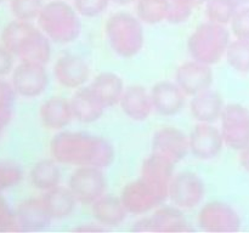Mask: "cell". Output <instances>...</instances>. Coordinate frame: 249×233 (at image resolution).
<instances>
[{
  "instance_id": "10",
  "label": "cell",
  "mask_w": 249,
  "mask_h": 233,
  "mask_svg": "<svg viewBox=\"0 0 249 233\" xmlns=\"http://www.w3.org/2000/svg\"><path fill=\"white\" fill-rule=\"evenodd\" d=\"M49 84L48 72L44 63L22 61L14 70L12 86L22 97H36L45 91Z\"/></svg>"
},
{
  "instance_id": "15",
  "label": "cell",
  "mask_w": 249,
  "mask_h": 233,
  "mask_svg": "<svg viewBox=\"0 0 249 233\" xmlns=\"http://www.w3.org/2000/svg\"><path fill=\"white\" fill-rule=\"evenodd\" d=\"M174 165L172 160L158 153L148 155L141 166V177L155 187L163 198H169V184L174 176Z\"/></svg>"
},
{
  "instance_id": "45",
  "label": "cell",
  "mask_w": 249,
  "mask_h": 233,
  "mask_svg": "<svg viewBox=\"0 0 249 233\" xmlns=\"http://www.w3.org/2000/svg\"><path fill=\"white\" fill-rule=\"evenodd\" d=\"M231 1H232L237 7H241V6H246V5L249 2V0H231Z\"/></svg>"
},
{
  "instance_id": "13",
  "label": "cell",
  "mask_w": 249,
  "mask_h": 233,
  "mask_svg": "<svg viewBox=\"0 0 249 233\" xmlns=\"http://www.w3.org/2000/svg\"><path fill=\"white\" fill-rule=\"evenodd\" d=\"M213 69L211 66L192 60L179 66L175 73V83L187 96H195L213 84Z\"/></svg>"
},
{
  "instance_id": "7",
  "label": "cell",
  "mask_w": 249,
  "mask_h": 233,
  "mask_svg": "<svg viewBox=\"0 0 249 233\" xmlns=\"http://www.w3.org/2000/svg\"><path fill=\"white\" fill-rule=\"evenodd\" d=\"M224 142L241 150L249 145V109L240 103L225 104L220 116Z\"/></svg>"
},
{
  "instance_id": "26",
  "label": "cell",
  "mask_w": 249,
  "mask_h": 233,
  "mask_svg": "<svg viewBox=\"0 0 249 233\" xmlns=\"http://www.w3.org/2000/svg\"><path fill=\"white\" fill-rule=\"evenodd\" d=\"M155 232L162 233H189L194 228L184 216L181 209L178 206H163L157 209L152 216Z\"/></svg>"
},
{
  "instance_id": "16",
  "label": "cell",
  "mask_w": 249,
  "mask_h": 233,
  "mask_svg": "<svg viewBox=\"0 0 249 233\" xmlns=\"http://www.w3.org/2000/svg\"><path fill=\"white\" fill-rule=\"evenodd\" d=\"M152 107L158 114L172 116L179 113L185 106L186 95L177 83L160 82L150 91Z\"/></svg>"
},
{
  "instance_id": "12",
  "label": "cell",
  "mask_w": 249,
  "mask_h": 233,
  "mask_svg": "<svg viewBox=\"0 0 249 233\" xmlns=\"http://www.w3.org/2000/svg\"><path fill=\"white\" fill-rule=\"evenodd\" d=\"M224 145L221 130L213 124L199 123L190 133V152L197 159H213L221 152Z\"/></svg>"
},
{
  "instance_id": "35",
  "label": "cell",
  "mask_w": 249,
  "mask_h": 233,
  "mask_svg": "<svg viewBox=\"0 0 249 233\" xmlns=\"http://www.w3.org/2000/svg\"><path fill=\"white\" fill-rule=\"evenodd\" d=\"M194 7L184 2L169 1V9L167 14V21L173 24H179L186 22L191 16Z\"/></svg>"
},
{
  "instance_id": "46",
  "label": "cell",
  "mask_w": 249,
  "mask_h": 233,
  "mask_svg": "<svg viewBox=\"0 0 249 233\" xmlns=\"http://www.w3.org/2000/svg\"><path fill=\"white\" fill-rule=\"evenodd\" d=\"M0 1H1V0H0Z\"/></svg>"
},
{
  "instance_id": "24",
  "label": "cell",
  "mask_w": 249,
  "mask_h": 233,
  "mask_svg": "<svg viewBox=\"0 0 249 233\" xmlns=\"http://www.w3.org/2000/svg\"><path fill=\"white\" fill-rule=\"evenodd\" d=\"M41 199L50 217L55 220L68 217L74 211L78 203L70 187L62 186H56L45 191Z\"/></svg>"
},
{
  "instance_id": "30",
  "label": "cell",
  "mask_w": 249,
  "mask_h": 233,
  "mask_svg": "<svg viewBox=\"0 0 249 233\" xmlns=\"http://www.w3.org/2000/svg\"><path fill=\"white\" fill-rule=\"evenodd\" d=\"M238 7L231 0H208L206 2V15L208 21L218 24L231 23Z\"/></svg>"
},
{
  "instance_id": "25",
  "label": "cell",
  "mask_w": 249,
  "mask_h": 233,
  "mask_svg": "<svg viewBox=\"0 0 249 233\" xmlns=\"http://www.w3.org/2000/svg\"><path fill=\"white\" fill-rule=\"evenodd\" d=\"M90 87L105 108L118 104L124 92V83L122 78L111 72H105L97 75L92 80Z\"/></svg>"
},
{
  "instance_id": "17",
  "label": "cell",
  "mask_w": 249,
  "mask_h": 233,
  "mask_svg": "<svg viewBox=\"0 0 249 233\" xmlns=\"http://www.w3.org/2000/svg\"><path fill=\"white\" fill-rule=\"evenodd\" d=\"M53 75L58 84L68 89H79L89 79L88 63L77 55H63L53 66Z\"/></svg>"
},
{
  "instance_id": "32",
  "label": "cell",
  "mask_w": 249,
  "mask_h": 233,
  "mask_svg": "<svg viewBox=\"0 0 249 233\" xmlns=\"http://www.w3.org/2000/svg\"><path fill=\"white\" fill-rule=\"evenodd\" d=\"M23 177L22 170L16 163L0 160V192L16 186Z\"/></svg>"
},
{
  "instance_id": "19",
  "label": "cell",
  "mask_w": 249,
  "mask_h": 233,
  "mask_svg": "<svg viewBox=\"0 0 249 233\" xmlns=\"http://www.w3.org/2000/svg\"><path fill=\"white\" fill-rule=\"evenodd\" d=\"M224 99L218 91L207 89L192 96L190 102V112L194 119L199 123H215L220 119L224 111Z\"/></svg>"
},
{
  "instance_id": "44",
  "label": "cell",
  "mask_w": 249,
  "mask_h": 233,
  "mask_svg": "<svg viewBox=\"0 0 249 233\" xmlns=\"http://www.w3.org/2000/svg\"><path fill=\"white\" fill-rule=\"evenodd\" d=\"M111 1H113L117 5H129L131 2L136 1V0H111Z\"/></svg>"
},
{
  "instance_id": "22",
  "label": "cell",
  "mask_w": 249,
  "mask_h": 233,
  "mask_svg": "<svg viewBox=\"0 0 249 233\" xmlns=\"http://www.w3.org/2000/svg\"><path fill=\"white\" fill-rule=\"evenodd\" d=\"M41 123L50 130H61L66 128L73 119L70 101L60 96L46 100L39 109Z\"/></svg>"
},
{
  "instance_id": "5",
  "label": "cell",
  "mask_w": 249,
  "mask_h": 233,
  "mask_svg": "<svg viewBox=\"0 0 249 233\" xmlns=\"http://www.w3.org/2000/svg\"><path fill=\"white\" fill-rule=\"evenodd\" d=\"M230 44V32L224 24L204 22L199 24L187 40V50L192 60L206 65H216L226 55Z\"/></svg>"
},
{
  "instance_id": "40",
  "label": "cell",
  "mask_w": 249,
  "mask_h": 233,
  "mask_svg": "<svg viewBox=\"0 0 249 233\" xmlns=\"http://www.w3.org/2000/svg\"><path fill=\"white\" fill-rule=\"evenodd\" d=\"M74 232L80 233H96V232H105L106 228L101 223H80L79 226L74 228Z\"/></svg>"
},
{
  "instance_id": "8",
  "label": "cell",
  "mask_w": 249,
  "mask_h": 233,
  "mask_svg": "<svg viewBox=\"0 0 249 233\" xmlns=\"http://www.w3.org/2000/svg\"><path fill=\"white\" fill-rule=\"evenodd\" d=\"M198 225L206 232L232 233L240 231L242 221L237 211L223 201H209L198 213Z\"/></svg>"
},
{
  "instance_id": "34",
  "label": "cell",
  "mask_w": 249,
  "mask_h": 233,
  "mask_svg": "<svg viewBox=\"0 0 249 233\" xmlns=\"http://www.w3.org/2000/svg\"><path fill=\"white\" fill-rule=\"evenodd\" d=\"M111 0H73V7L84 17H96L106 11Z\"/></svg>"
},
{
  "instance_id": "1",
  "label": "cell",
  "mask_w": 249,
  "mask_h": 233,
  "mask_svg": "<svg viewBox=\"0 0 249 233\" xmlns=\"http://www.w3.org/2000/svg\"><path fill=\"white\" fill-rule=\"evenodd\" d=\"M50 152L60 164L100 169L108 167L116 158L113 146L107 140L75 131H62L53 136L50 142Z\"/></svg>"
},
{
  "instance_id": "4",
  "label": "cell",
  "mask_w": 249,
  "mask_h": 233,
  "mask_svg": "<svg viewBox=\"0 0 249 233\" xmlns=\"http://www.w3.org/2000/svg\"><path fill=\"white\" fill-rule=\"evenodd\" d=\"M105 33L112 50L121 57H134L143 48L145 33L142 22L128 12L112 15L106 22Z\"/></svg>"
},
{
  "instance_id": "20",
  "label": "cell",
  "mask_w": 249,
  "mask_h": 233,
  "mask_svg": "<svg viewBox=\"0 0 249 233\" xmlns=\"http://www.w3.org/2000/svg\"><path fill=\"white\" fill-rule=\"evenodd\" d=\"M119 104L123 113L135 121L146 120L153 109L150 92L141 85L125 87Z\"/></svg>"
},
{
  "instance_id": "29",
  "label": "cell",
  "mask_w": 249,
  "mask_h": 233,
  "mask_svg": "<svg viewBox=\"0 0 249 233\" xmlns=\"http://www.w3.org/2000/svg\"><path fill=\"white\" fill-rule=\"evenodd\" d=\"M225 57L231 68L240 73H249V40L230 41Z\"/></svg>"
},
{
  "instance_id": "23",
  "label": "cell",
  "mask_w": 249,
  "mask_h": 233,
  "mask_svg": "<svg viewBox=\"0 0 249 233\" xmlns=\"http://www.w3.org/2000/svg\"><path fill=\"white\" fill-rule=\"evenodd\" d=\"M91 213L96 222L102 226H118L126 218L128 211L123 205L121 197L104 194L91 204Z\"/></svg>"
},
{
  "instance_id": "6",
  "label": "cell",
  "mask_w": 249,
  "mask_h": 233,
  "mask_svg": "<svg viewBox=\"0 0 249 233\" xmlns=\"http://www.w3.org/2000/svg\"><path fill=\"white\" fill-rule=\"evenodd\" d=\"M68 187L78 203L90 205L106 194L107 179L100 167L78 166L71 175Z\"/></svg>"
},
{
  "instance_id": "11",
  "label": "cell",
  "mask_w": 249,
  "mask_h": 233,
  "mask_svg": "<svg viewBox=\"0 0 249 233\" xmlns=\"http://www.w3.org/2000/svg\"><path fill=\"white\" fill-rule=\"evenodd\" d=\"M206 193L204 182L198 175L182 171L173 176L169 184V199L180 209L196 208Z\"/></svg>"
},
{
  "instance_id": "33",
  "label": "cell",
  "mask_w": 249,
  "mask_h": 233,
  "mask_svg": "<svg viewBox=\"0 0 249 233\" xmlns=\"http://www.w3.org/2000/svg\"><path fill=\"white\" fill-rule=\"evenodd\" d=\"M231 31L236 39L249 40V6H241L236 10L231 19Z\"/></svg>"
},
{
  "instance_id": "41",
  "label": "cell",
  "mask_w": 249,
  "mask_h": 233,
  "mask_svg": "<svg viewBox=\"0 0 249 233\" xmlns=\"http://www.w3.org/2000/svg\"><path fill=\"white\" fill-rule=\"evenodd\" d=\"M11 114L12 109L0 108V135H1L4 129L6 128V125L9 124L10 119H11Z\"/></svg>"
},
{
  "instance_id": "28",
  "label": "cell",
  "mask_w": 249,
  "mask_h": 233,
  "mask_svg": "<svg viewBox=\"0 0 249 233\" xmlns=\"http://www.w3.org/2000/svg\"><path fill=\"white\" fill-rule=\"evenodd\" d=\"M169 0H136V15L142 23L158 24L167 19Z\"/></svg>"
},
{
  "instance_id": "3",
  "label": "cell",
  "mask_w": 249,
  "mask_h": 233,
  "mask_svg": "<svg viewBox=\"0 0 249 233\" xmlns=\"http://www.w3.org/2000/svg\"><path fill=\"white\" fill-rule=\"evenodd\" d=\"M78 12L74 7L61 0L44 5L38 16L39 28L50 40L57 44H70L77 40L82 31Z\"/></svg>"
},
{
  "instance_id": "31",
  "label": "cell",
  "mask_w": 249,
  "mask_h": 233,
  "mask_svg": "<svg viewBox=\"0 0 249 233\" xmlns=\"http://www.w3.org/2000/svg\"><path fill=\"white\" fill-rule=\"evenodd\" d=\"M44 4L43 0H10V10L16 19L32 21L38 18Z\"/></svg>"
},
{
  "instance_id": "18",
  "label": "cell",
  "mask_w": 249,
  "mask_h": 233,
  "mask_svg": "<svg viewBox=\"0 0 249 233\" xmlns=\"http://www.w3.org/2000/svg\"><path fill=\"white\" fill-rule=\"evenodd\" d=\"M14 214L19 232L41 231L48 227L53 220L41 198H31L22 201Z\"/></svg>"
},
{
  "instance_id": "9",
  "label": "cell",
  "mask_w": 249,
  "mask_h": 233,
  "mask_svg": "<svg viewBox=\"0 0 249 233\" xmlns=\"http://www.w3.org/2000/svg\"><path fill=\"white\" fill-rule=\"evenodd\" d=\"M121 199L126 211L133 215H142L148 213L167 200L160 196L155 187L151 186L141 176L140 179L129 182L124 186L122 189Z\"/></svg>"
},
{
  "instance_id": "37",
  "label": "cell",
  "mask_w": 249,
  "mask_h": 233,
  "mask_svg": "<svg viewBox=\"0 0 249 233\" xmlns=\"http://www.w3.org/2000/svg\"><path fill=\"white\" fill-rule=\"evenodd\" d=\"M15 95H16V91L12 84L0 79V108L12 109Z\"/></svg>"
},
{
  "instance_id": "21",
  "label": "cell",
  "mask_w": 249,
  "mask_h": 233,
  "mask_svg": "<svg viewBox=\"0 0 249 233\" xmlns=\"http://www.w3.org/2000/svg\"><path fill=\"white\" fill-rule=\"evenodd\" d=\"M70 103L73 118L84 124L99 120L106 109L90 86L77 90V92L71 99Z\"/></svg>"
},
{
  "instance_id": "39",
  "label": "cell",
  "mask_w": 249,
  "mask_h": 233,
  "mask_svg": "<svg viewBox=\"0 0 249 233\" xmlns=\"http://www.w3.org/2000/svg\"><path fill=\"white\" fill-rule=\"evenodd\" d=\"M131 231H133V232H155L152 218L151 217L141 218V220H139L138 222L134 223Z\"/></svg>"
},
{
  "instance_id": "27",
  "label": "cell",
  "mask_w": 249,
  "mask_h": 233,
  "mask_svg": "<svg viewBox=\"0 0 249 233\" xmlns=\"http://www.w3.org/2000/svg\"><path fill=\"white\" fill-rule=\"evenodd\" d=\"M55 159H44L36 163L31 170V182L36 189L48 191L58 186L61 181V171Z\"/></svg>"
},
{
  "instance_id": "42",
  "label": "cell",
  "mask_w": 249,
  "mask_h": 233,
  "mask_svg": "<svg viewBox=\"0 0 249 233\" xmlns=\"http://www.w3.org/2000/svg\"><path fill=\"white\" fill-rule=\"evenodd\" d=\"M240 164L246 171L249 172V145L246 146L243 150H241L240 154Z\"/></svg>"
},
{
  "instance_id": "36",
  "label": "cell",
  "mask_w": 249,
  "mask_h": 233,
  "mask_svg": "<svg viewBox=\"0 0 249 233\" xmlns=\"http://www.w3.org/2000/svg\"><path fill=\"white\" fill-rule=\"evenodd\" d=\"M0 232H19L15 214L10 210L6 200L0 196Z\"/></svg>"
},
{
  "instance_id": "2",
  "label": "cell",
  "mask_w": 249,
  "mask_h": 233,
  "mask_svg": "<svg viewBox=\"0 0 249 233\" xmlns=\"http://www.w3.org/2000/svg\"><path fill=\"white\" fill-rule=\"evenodd\" d=\"M2 45L22 61L45 65L51 56L49 38L40 28L28 21L16 19L7 24L1 33Z\"/></svg>"
},
{
  "instance_id": "43",
  "label": "cell",
  "mask_w": 249,
  "mask_h": 233,
  "mask_svg": "<svg viewBox=\"0 0 249 233\" xmlns=\"http://www.w3.org/2000/svg\"><path fill=\"white\" fill-rule=\"evenodd\" d=\"M207 1H208V0H178V2H184V4H187L190 5V6H192L194 9L202 4H206Z\"/></svg>"
},
{
  "instance_id": "38",
  "label": "cell",
  "mask_w": 249,
  "mask_h": 233,
  "mask_svg": "<svg viewBox=\"0 0 249 233\" xmlns=\"http://www.w3.org/2000/svg\"><path fill=\"white\" fill-rule=\"evenodd\" d=\"M12 65H14V55L4 45H0V78L11 72Z\"/></svg>"
},
{
  "instance_id": "14",
  "label": "cell",
  "mask_w": 249,
  "mask_h": 233,
  "mask_svg": "<svg viewBox=\"0 0 249 233\" xmlns=\"http://www.w3.org/2000/svg\"><path fill=\"white\" fill-rule=\"evenodd\" d=\"M152 152L179 163L190 152L189 136L174 126H164L155 133L152 137Z\"/></svg>"
}]
</instances>
